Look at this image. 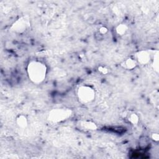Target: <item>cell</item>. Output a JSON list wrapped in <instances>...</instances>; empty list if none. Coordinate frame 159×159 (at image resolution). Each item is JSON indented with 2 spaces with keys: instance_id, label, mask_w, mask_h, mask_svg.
I'll return each instance as SVG.
<instances>
[{
  "instance_id": "6da1fadb",
  "label": "cell",
  "mask_w": 159,
  "mask_h": 159,
  "mask_svg": "<svg viewBox=\"0 0 159 159\" xmlns=\"http://www.w3.org/2000/svg\"><path fill=\"white\" fill-rule=\"evenodd\" d=\"M27 70L29 78L34 83H40L46 78V66L38 61L31 62L28 65Z\"/></svg>"
},
{
  "instance_id": "7a4b0ae2",
  "label": "cell",
  "mask_w": 159,
  "mask_h": 159,
  "mask_svg": "<svg viewBox=\"0 0 159 159\" xmlns=\"http://www.w3.org/2000/svg\"><path fill=\"white\" fill-rule=\"evenodd\" d=\"M71 114L72 111L68 109H54L49 113V119L54 123H59L68 119L70 116Z\"/></svg>"
},
{
  "instance_id": "3957f363",
  "label": "cell",
  "mask_w": 159,
  "mask_h": 159,
  "mask_svg": "<svg viewBox=\"0 0 159 159\" xmlns=\"http://www.w3.org/2000/svg\"><path fill=\"white\" fill-rule=\"evenodd\" d=\"M79 100L83 103H88L95 98V93L94 89L88 86H81L79 88L78 93Z\"/></svg>"
},
{
  "instance_id": "277c9868",
  "label": "cell",
  "mask_w": 159,
  "mask_h": 159,
  "mask_svg": "<svg viewBox=\"0 0 159 159\" xmlns=\"http://www.w3.org/2000/svg\"><path fill=\"white\" fill-rule=\"evenodd\" d=\"M27 26V21L24 18H21L18 20L12 26V29L17 32H22L25 31Z\"/></svg>"
},
{
  "instance_id": "5b68a950",
  "label": "cell",
  "mask_w": 159,
  "mask_h": 159,
  "mask_svg": "<svg viewBox=\"0 0 159 159\" xmlns=\"http://www.w3.org/2000/svg\"><path fill=\"white\" fill-rule=\"evenodd\" d=\"M137 60L141 64L144 65L147 63L150 60V54L147 51H141L136 55Z\"/></svg>"
},
{
  "instance_id": "8992f818",
  "label": "cell",
  "mask_w": 159,
  "mask_h": 159,
  "mask_svg": "<svg viewBox=\"0 0 159 159\" xmlns=\"http://www.w3.org/2000/svg\"><path fill=\"white\" fill-rule=\"evenodd\" d=\"M137 65V62L135 60L132 59H128L122 63V66L128 70H132Z\"/></svg>"
},
{
  "instance_id": "52a82bcc",
  "label": "cell",
  "mask_w": 159,
  "mask_h": 159,
  "mask_svg": "<svg viewBox=\"0 0 159 159\" xmlns=\"http://www.w3.org/2000/svg\"><path fill=\"white\" fill-rule=\"evenodd\" d=\"M16 123H17L19 127L25 128L27 125V119L26 116L21 115L17 118V119H16Z\"/></svg>"
},
{
  "instance_id": "ba28073f",
  "label": "cell",
  "mask_w": 159,
  "mask_h": 159,
  "mask_svg": "<svg viewBox=\"0 0 159 159\" xmlns=\"http://www.w3.org/2000/svg\"><path fill=\"white\" fill-rule=\"evenodd\" d=\"M128 121L132 124H136L139 122V116L135 113H130L128 115Z\"/></svg>"
},
{
  "instance_id": "9c48e42d",
  "label": "cell",
  "mask_w": 159,
  "mask_h": 159,
  "mask_svg": "<svg viewBox=\"0 0 159 159\" xmlns=\"http://www.w3.org/2000/svg\"><path fill=\"white\" fill-rule=\"evenodd\" d=\"M127 29L128 27L125 24H119V25L116 27V32L119 35H123L126 33V32L127 31Z\"/></svg>"
},
{
  "instance_id": "30bf717a",
  "label": "cell",
  "mask_w": 159,
  "mask_h": 159,
  "mask_svg": "<svg viewBox=\"0 0 159 159\" xmlns=\"http://www.w3.org/2000/svg\"><path fill=\"white\" fill-rule=\"evenodd\" d=\"M81 126L88 130H95L97 128L96 124L91 122H83Z\"/></svg>"
},
{
  "instance_id": "8fae6325",
  "label": "cell",
  "mask_w": 159,
  "mask_h": 159,
  "mask_svg": "<svg viewBox=\"0 0 159 159\" xmlns=\"http://www.w3.org/2000/svg\"><path fill=\"white\" fill-rule=\"evenodd\" d=\"M153 66L155 70L157 72L158 71V52L157 53L156 55L154 57V63H153Z\"/></svg>"
},
{
  "instance_id": "7c38bea8",
  "label": "cell",
  "mask_w": 159,
  "mask_h": 159,
  "mask_svg": "<svg viewBox=\"0 0 159 159\" xmlns=\"http://www.w3.org/2000/svg\"><path fill=\"white\" fill-rule=\"evenodd\" d=\"M99 71L103 73V74H106V73H108V69L106 68L105 67H100L99 68H98Z\"/></svg>"
},
{
  "instance_id": "4fadbf2b",
  "label": "cell",
  "mask_w": 159,
  "mask_h": 159,
  "mask_svg": "<svg viewBox=\"0 0 159 159\" xmlns=\"http://www.w3.org/2000/svg\"><path fill=\"white\" fill-rule=\"evenodd\" d=\"M108 32V29L106 27H102L100 28V32L101 34H106V32Z\"/></svg>"
},
{
  "instance_id": "5bb4252c",
  "label": "cell",
  "mask_w": 159,
  "mask_h": 159,
  "mask_svg": "<svg viewBox=\"0 0 159 159\" xmlns=\"http://www.w3.org/2000/svg\"><path fill=\"white\" fill-rule=\"evenodd\" d=\"M152 139L156 141H158L159 139V136L158 134H153L152 135Z\"/></svg>"
}]
</instances>
